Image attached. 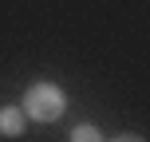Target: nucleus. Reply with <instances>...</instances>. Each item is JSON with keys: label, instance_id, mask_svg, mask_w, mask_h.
Returning a JSON list of instances; mask_svg holds the SVG:
<instances>
[{"label": "nucleus", "instance_id": "1", "mask_svg": "<svg viewBox=\"0 0 150 142\" xmlns=\"http://www.w3.org/2000/svg\"><path fill=\"white\" fill-rule=\"evenodd\" d=\"M63 107H67V99H63V91L55 87V83H36V87H28V95H24V111H28L32 119H40V122L59 119Z\"/></svg>", "mask_w": 150, "mask_h": 142}, {"label": "nucleus", "instance_id": "2", "mask_svg": "<svg viewBox=\"0 0 150 142\" xmlns=\"http://www.w3.org/2000/svg\"><path fill=\"white\" fill-rule=\"evenodd\" d=\"M0 134H8V138L24 134V111H16V107H4V111H0Z\"/></svg>", "mask_w": 150, "mask_h": 142}, {"label": "nucleus", "instance_id": "3", "mask_svg": "<svg viewBox=\"0 0 150 142\" xmlns=\"http://www.w3.org/2000/svg\"><path fill=\"white\" fill-rule=\"evenodd\" d=\"M71 138H99V130L95 126H79V130H71Z\"/></svg>", "mask_w": 150, "mask_h": 142}]
</instances>
